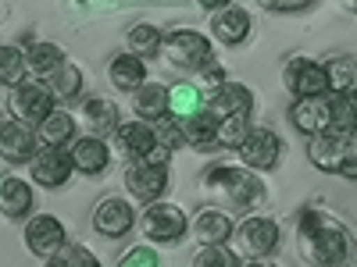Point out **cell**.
Masks as SVG:
<instances>
[{"label":"cell","instance_id":"1","mask_svg":"<svg viewBox=\"0 0 357 267\" xmlns=\"http://www.w3.org/2000/svg\"><path fill=\"white\" fill-rule=\"evenodd\" d=\"M296 246L301 257L314 267H347L354 260V239L343 225H336L321 211H304L296 225Z\"/></svg>","mask_w":357,"mask_h":267},{"label":"cell","instance_id":"2","mask_svg":"<svg viewBox=\"0 0 357 267\" xmlns=\"http://www.w3.org/2000/svg\"><path fill=\"white\" fill-rule=\"evenodd\" d=\"M200 186L211 193L229 200L232 207H254L264 200V182L257 178V171L250 168H229V164H211L200 175Z\"/></svg>","mask_w":357,"mask_h":267},{"label":"cell","instance_id":"3","mask_svg":"<svg viewBox=\"0 0 357 267\" xmlns=\"http://www.w3.org/2000/svg\"><path fill=\"white\" fill-rule=\"evenodd\" d=\"M165 61L175 65V68H190V72H200L215 61V50H211V40L204 33H193V29H175V33L165 40Z\"/></svg>","mask_w":357,"mask_h":267},{"label":"cell","instance_id":"4","mask_svg":"<svg viewBox=\"0 0 357 267\" xmlns=\"http://www.w3.org/2000/svg\"><path fill=\"white\" fill-rule=\"evenodd\" d=\"M54 111L57 107H54L50 86H43V82H22V86H15V93H11V114L18 118V122L43 125Z\"/></svg>","mask_w":357,"mask_h":267},{"label":"cell","instance_id":"5","mask_svg":"<svg viewBox=\"0 0 357 267\" xmlns=\"http://www.w3.org/2000/svg\"><path fill=\"white\" fill-rule=\"evenodd\" d=\"M186 214L178 211L175 203H151L143 211V218H139V228H143V235L146 239H154V243H175V239H183L186 235Z\"/></svg>","mask_w":357,"mask_h":267},{"label":"cell","instance_id":"6","mask_svg":"<svg viewBox=\"0 0 357 267\" xmlns=\"http://www.w3.org/2000/svg\"><path fill=\"white\" fill-rule=\"evenodd\" d=\"M126 189L139 203H158V196L168 189V164H161V161H136V164H129Z\"/></svg>","mask_w":357,"mask_h":267},{"label":"cell","instance_id":"7","mask_svg":"<svg viewBox=\"0 0 357 267\" xmlns=\"http://www.w3.org/2000/svg\"><path fill=\"white\" fill-rule=\"evenodd\" d=\"M72 171H75L72 154H65L61 146H43V150H40L33 161H29V175H33V182L43 186V189L65 186Z\"/></svg>","mask_w":357,"mask_h":267},{"label":"cell","instance_id":"8","mask_svg":"<svg viewBox=\"0 0 357 267\" xmlns=\"http://www.w3.org/2000/svg\"><path fill=\"white\" fill-rule=\"evenodd\" d=\"M282 75H286V89L293 97H325L329 93V72H325V65L307 61V57H293Z\"/></svg>","mask_w":357,"mask_h":267},{"label":"cell","instance_id":"9","mask_svg":"<svg viewBox=\"0 0 357 267\" xmlns=\"http://www.w3.org/2000/svg\"><path fill=\"white\" fill-rule=\"evenodd\" d=\"M282 157V139L272 129H250V136L240 146V161L250 171H272Z\"/></svg>","mask_w":357,"mask_h":267},{"label":"cell","instance_id":"10","mask_svg":"<svg viewBox=\"0 0 357 267\" xmlns=\"http://www.w3.org/2000/svg\"><path fill=\"white\" fill-rule=\"evenodd\" d=\"M289 118L304 136H321L333 129V100L329 97H296V104L289 107Z\"/></svg>","mask_w":357,"mask_h":267},{"label":"cell","instance_id":"11","mask_svg":"<svg viewBox=\"0 0 357 267\" xmlns=\"http://www.w3.org/2000/svg\"><path fill=\"white\" fill-rule=\"evenodd\" d=\"M36 139H40V132H33V125L11 118V122H4V129H0V154H4V161H11V164L33 161L40 154Z\"/></svg>","mask_w":357,"mask_h":267},{"label":"cell","instance_id":"12","mask_svg":"<svg viewBox=\"0 0 357 267\" xmlns=\"http://www.w3.org/2000/svg\"><path fill=\"white\" fill-rule=\"evenodd\" d=\"M25 246L33 250L36 257H50L65 246V225L57 221L54 214H36L29 218L25 225Z\"/></svg>","mask_w":357,"mask_h":267},{"label":"cell","instance_id":"13","mask_svg":"<svg viewBox=\"0 0 357 267\" xmlns=\"http://www.w3.org/2000/svg\"><path fill=\"white\" fill-rule=\"evenodd\" d=\"M275 246H279V225H275L272 218L254 214V218H247V221L240 225V250L250 253L254 260L268 257Z\"/></svg>","mask_w":357,"mask_h":267},{"label":"cell","instance_id":"14","mask_svg":"<svg viewBox=\"0 0 357 267\" xmlns=\"http://www.w3.org/2000/svg\"><path fill=\"white\" fill-rule=\"evenodd\" d=\"M132 225H136V214H132L129 200L107 196V200L97 203V211H93V228H97L100 235H107V239H118V235H126Z\"/></svg>","mask_w":357,"mask_h":267},{"label":"cell","instance_id":"15","mask_svg":"<svg viewBox=\"0 0 357 267\" xmlns=\"http://www.w3.org/2000/svg\"><path fill=\"white\" fill-rule=\"evenodd\" d=\"M347 146H350V139L329 129V132H321V136H311L307 157H311V164H314L318 171H336V175H340L343 157H347Z\"/></svg>","mask_w":357,"mask_h":267},{"label":"cell","instance_id":"16","mask_svg":"<svg viewBox=\"0 0 357 267\" xmlns=\"http://www.w3.org/2000/svg\"><path fill=\"white\" fill-rule=\"evenodd\" d=\"M211 33H215V40L225 43V47H240V43L250 36V15H247L243 8H236V4L218 8V11L211 15Z\"/></svg>","mask_w":357,"mask_h":267},{"label":"cell","instance_id":"17","mask_svg":"<svg viewBox=\"0 0 357 267\" xmlns=\"http://www.w3.org/2000/svg\"><path fill=\"white\" fill-rule=\"evenodd\" d=\"M68 154H72V164L82 175H100L111 164V146H107L104 136H79Z\"/></svg>","mask_w":357,"mask_h":267},{"label":"cell","instance_id":"18","mask_svg":"<svg viewBox=\"0 0 357 267\" xmlns=\"http://www.w3.org/2000/svg\"><path fill=\"white\" fill-rule=\"evenodd\" d=\"M118 143H122V150L132 157V161H146L158 146H161V139H158V129H151L146 122H126L122 129H118Z\"/></svg>","mask_w":357,"mask_h":267},{"label":"cell","instance_id":"19","mask_svg":"<svg viewBox=\"0 0 357 267\" xmlns=\"http://www.w3.org/2000/svg\"><path fill=\"white\" fill-rule=\"evenodd\" d=\"M211 111H215L218 118H232V114L250 118V111H254V93H250L247 86H240V82H225L218 93L211 97Z\"/></svg>","mask_w":357,"mask_h":267},{"label":"cell","instance_id":"20","mask_svg":"<svg viewBox=\"0 0 357 267\" xmlns=\"http://www.w3.org/2000/svg\"><path fill=\"white\" fill-rule=\"evenodd\" d=\"M172 107V89H165L161 82H146L143 89H136V118L139 122H161Z\"/></svg>","mask_w":357,"mask_h":267},{"label":"cell","instance_id":"21","mask_svg":"<svg viewBox=\"0 0 357 267\" xmlns=\"http://www.w3.org/2000/svg\"><path fill=\"white\" fill-rule=\"evenodd\" d=\"M0 211H4L11 221H18V218H25L29 211H33V189H29V182L8 175L4 182H0Z\"/></svg>","mask_w":357,"mask_h":267},{"label":"cell","instance_id":"22","mask_svg":"<svg viewBox=\"0 0 357 267\" xmlns=\"http://www.w3.org/2000/svg\"><path fill=\"white\" fill-rule=\"evenodd\" d=\"M107 75H111V82L118 86V89H126V93H136V89H143L146 82V65H143V57H136V54H118L114 61H111V68H107Z\"/></svg>","mask_w":357,"mask_h":267},{"label":"cell","instance_id":"23","mask_svg":"<svg viewBox=\"0 0 357 267\" xmlns=\"http://www.w3.org/2000/svg\"><path fill=\"white\" fill-rule=\"evenodd\" d=\"M193 228H197V239H200L204 246H225V243H229V235H232V221H229V214L215 211V207L200 211L197 221H193Z\"/></svg>","mask_w":357,"mask_h":267},{"label":"cell","instance_id":"24","mask_svg":"<svg viewBox=\"0 0 357 267\" xmlns=\"http://www.w3.org/2000/svg\"><path fill=\"white\" fill-rule=\"evenodd\" d=\"M218 122H222V118H218L211 107H204L200 114L186 118V125H183L186 143L200 146V150H211V146H222V143H218Z\"/></svg>","mask_w":357,"mask_h":267},{"label":"cell","instance_id":"25","mask_svg":"<svg viewBox=\"0 0 357 267\" xmlns=\"http://www.w3.org/2000/svg\"><path fill=\"white\" fill-rule=\"evenodd\" d=\"M82 118H86V125L93 129V136H111V132L122 129V122H118V107L100 100V97L82 104Z\"/></svg>","mask_w":357,"mask_h":267},{"label":"cell","instance_id":"26","mask_svg":"<svg viewBox=\"0 0 357 267\" xmlns=\"http://www.w3.org/2000/svg\"><path fill=\"white\" fill-rule=\"evenodd\" d=\"M325 72H329V89L333 97H357V61L354 57H333L329 65H325Z\"/></svg>","mask_w":357,"mask_h":267},{"label":"cell","instance_id":"27","mask_svg":"<svg viewBox=\"0 0 357 267\" xmlns=\"http://www.w3.org/2000/svg\"><path fill=\"white\" fill-rule=\"evenodd\" d=\"M25 61H29V68H33L36 75H54L57 68L65 65V50L57 43H33L29 54H25Z\"/></svg>","mask_w":357,"mask_h":267},{"label":"cell","instance_id":"28","mask_svg":"<svg viewBox=\"0 0 357 267\" xmlns=\"http://www.w3.org/2000/svg\"><path fill=\"white\" fill-rule=\"evenodd\" d=\"M47 86H50L54 100H75V97L82 93V72H79L75 65L65 61L54 75H47Z\"/></svg>","mask_w":357,"mask_h":267},{"label":"cell","instance_id":"29","mask_svg":"<svg viewBox=\"0 0 357 267\" xmlns=\"http://www.w3.org/2000/svg\"><path fill=\"white\" fill-rule=\"evenodd\" d=\"M72 136H75V118L68 111H54L40 125V139L47 146H65V143H72Z\"/></svg>","mask_w":357,"mask_h":267},{"label":"cell","instance_id":"30","mask_svg":"<svg viewBox=\"0 0 357 267\" xmlns=\"http://www.w3.org/2000/svg\"><path fill=\"white\" fill-rule=\"evenodd\" d=\"M161 50H165V36L158 33L154 25L139 22V25L129 29V54H136V57H154V54H161Z\"/></svg>","mask_w":357,"mask_h":267},{"label":"cell","instance_id":"31","mask_svg":"<svg viewBox=\"0 0 357 267\" xmlns=\"http://www.w3.org/2000/svg\"><path fill=\"white\" fill-rule=\"evenodd\" d=\"M168 111L175 118H193V114L204 111V93L190 82H178V86H172V107Z\"/></svg>","mask_w":357,"mask_h":267},{"label":"cell","instance_id":"32","mask_svg":"<svg viewBox=\"0 0 357 267\" xmlns=\"http://www.w3.org/2000/svg\"><path fill=\"white\" fill-rule=\"evenodd\" d=\"M333 132L357 139V97H333Z\"/></svg>","mask_w":357,"mask_h":267},{"label":"cell","instance_id":"33","mask_svg":"<svg viewBox=\"0 0 357 267\" xmlns=\"http://www.w3.org/2000/svg\"><path fill=\"white\" fill-rule=\"evenodd\" d=\"M25 68H29V61H25V54L18 47H4V50H0V82L22 86Z\"/></svg>","mask_w":357,"mask_h":267},{"label":"cell","instance_id":"34","mask_svg":"<svg viewBox=\"0 0 357 267\" xmlns=\"http://www.w3.org/2000/svg\"><path fill=\"white\" fill-rule=\"evenodd\" d=\"M247 136H250V118H243V114H232V118H222L218 122V143L222 146H236V150H240Z\"/></svg>","mask_w":357,"mask_h":267},{"label":"cell","instance_id":"35","mask_svg":"<svg viewBox=\"0 0 357 267\" xmlns=\"http://www.w3.org/2000/svg\"><path fill=\"white\" fill-rule=\"evenodd\" d=\"M47 267H100V264L86 246H61L47 257Z\"/></svg>","mask_w":357,"mask_h":267},{"label":"cell","instance_id":"36","mask_svg":"<svg viewBox=\"0 0 357 267\" xmlns=\"http://www.w3.org/2000/svg\"><path fill=\"white\" fill-rule=\"evenodd\" d=\"M193 267H240V257L225 246H204L193 257Z\"/></svg>","mask_w":357,"mask_h":267},{"label":"cell","instance_id":"37","mask_svg":"<svg viewBox=\"0 0 357 267\" xmlns=\"http://www.w3.org/2000/svg\"><path fill=\"white\" fill-rule=\"evenodd\" d=\"M118 267H158V253L139 243V246H132L122 260H118Z\"/></svg>","mask_w":357,"mask_h":267},{"label":"cell","instance_id":"38","mask_svg":"<svg viewBox=\"0 0 357 267\" xmlns=\"http://www.w3.org/2000/svg\"><path fill=\"white\" fill-rule=\"evenodd\" d=\"M154 129H158V139H161V146H168V150H175V146H183V143H186V132L178 129L175 122H168V118H161V122H158Z\"/></svg>","mask_w":357,"mask_h":267},{"label":"cell","instance_id":"39","mask_svg":"<svg viewBox=\"0 0 357 267\" xmlns=\"http://www.w3.org/2000/svg\"><path fill=\"white\" fill-rule=\"evenodd\" d=\"M200 82H204L207 89H215V93H218V89H222V86H225L229 79H225V68L211 61V65H207V68H204V75H200Z\"/></svg>","mask_w":357,"mask_h":267},{"label":"cell","instance_id":"40","mask_svg":"<svg viewBox=\"0 0 357 267\" xmlns=\"http://www.w3.org/2000/svg\"><path fill=\"white\" fill-rule=\"evenodd\" d=\"M261 8H268V11H304V8H311L314 0H257Z\"/></svg>","mask_w":357,"mask_h":267},{"label":"cell","instance_id":"41","mask_svg":"<svg viewBox=\"0 0 357 267\" xmlns=\"http://www.w3.org/2000/svg\"><path fill=\"white\" fill-rule=\"evenodd\" d=\"M343 178H350V182H357V143L347 146V157H343V168H340Z\"/></svg>","mask_w":357,"mask_h":267},{"label":"cell","instance_id":"42","mask_svg":"<svg viewBox=\"0 0 357 267\" xmlns=\"http://www.w3.org/2000/svg\"><path fill=\"white\" fill-rule=\"evenodd\" d=\"M197 4H200V8H215V11H218V8H229L232 0H197Z\"/></svg>","mask_w":357,"mask_h":267},{"label":"cell","instance_id":"43","mask_svg":"<svg viewBox=\"0 0 357 267\" xmlns=\"http://www.w3.org/2000/svg\"><path fill=\"white\" fill-rule=\"evenodd\" d=\"M247 267H275V264H268V260H250Z\"/></svg>","mask_w":357,"mask_h":267},{"label":"cell","instance_id":"44","mask_svg":"<svg viewBox=\"0 0 357 267\" xmlns=\"http://www.w3.org/2000/svg\"><path fill=\"white\" fill-rule=\"evenodd\" d=\"M354 11H357V0H354Z\"/></svg>","mask_w":357,"mask_h":267}]
</instances>
